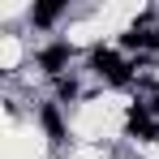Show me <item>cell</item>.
Segmentation results:
<instances>
[{"label":"cell","instance_id":"cell-6","mask_svg":"<svg viewBox=\"0 0 159 159\" xmlns=\"http://www.w3.org/2000/svg\"><path fill=\"white\" fill-rule=\"evenodd\" d=\"M151 48H155V52H159V26L151 30Z\"/></svg>","mask_w":159,"mask_h":159},{"label":"cell","instance_id":"cell-2","mask_svg":"<svg viewBox=\"0 0 159 159\" xmlns=\"http://www.w3.org/2000/svg\"><path fill=\"white\" fill-rule=\"evenodd\" d=\"M69 60H73V43H69V39H52L48 48H39V52H34V65H39V69H43L52 82H56V78H65Z\"/></svg>","mask_w":159,"mask_h":159},{"label":"cell","instance_id":"cell-5","mask_svg":"<svg viewBox=\"0 0 159 159\" xmlns=\"http://www.w3.org/2000/svg\"><path fill=\"white\" fill-rule=\"evenodd\" d=\"M52 86H56V103H73V99L82 95V86H78V78H73V73H65V78H56Z\"/></svg>","mask_w":159,"mask_h":159},{"label":"cell","instance_id":"cell-4","mask_svg":"<svg viewBox=\"0 0 159 159\" xmlns=\"http://www.w3.org/2000/svg\"><path fill=\"white\" fill-rule=\"evenodd\" d=\"M60 17H65V0H43V4H34V9H30V22H34L39 30L56 26Z\"/></svg>","mask_w":159,"mask_h":159},{"label":"cell","instance_id":"cell-3","mask_svg":"<svg viewBox=\"0 0 159 159\" xmlns=\"http://www.w3.org/2000/svg\"><path fill=\"white\" fill-rule=\"evenodd\" d=\"M39 125H43V133H48V142L52 146H65V138H69V129H65V116H60V103H39Z\"/></svg>","mask_w":159,"mask_h":159},{"label":"cell","instance_id":"cell-1","mask_svg":"<svg viewBox=\"0 0 159 159\" xmlns=\"http://www.w3.org/2000/svg\"><path fill=\"white\" fill-rule=\"evenodd\" d=\"M90 69H95L103 82H112V86H125V82L133 78V69H138V65L120 60L112 48H95V52H90Z\"/></svg>","mask_w":159,"mask_h":159}]
</instances>
